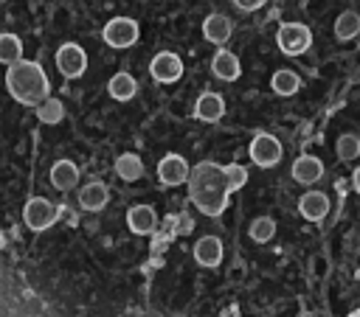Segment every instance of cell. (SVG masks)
<instances>
[{
    "mask_svg": "<svg viewBox=\"0 0 360 317\" xmlns=\"http://www.w3.org/2000/svg\"><path fill=\"white\" fill-rule=\"evenodd\" d=\"M59 213H62V205H56V202H51L45 196H31L22 205V222L34 233H42V230L53 227V222L59 219Z\"/></svg>",
    "mask_w": 360,
    "mask_h": 317,
    "instance_id": "obj_3",
    "label": "cell"
},
{
    "mask_svg": "<svg viewBox=\"0 0 360 317\" xmlns=\"http://www.w3.org/2000/svg\"><path fill=\"white\" fill-rule=\"evenodd\" d=\"M332 31H335V39H338V42L354 39V36L360 34V17H357V11H343V14H338Z\"/></svg>",
    "mask_w": 360,
    "mask_h": 317,
    "instance_id": "obj_23",
    "label": "cell"
},
{
    "mask_svg": "<svg viewBox=\"0 0 360 317\" xmlns=\"http://www.w3.org/2000/svg\"><path fill=\"white\" fill-rule=\"evenodd\" d=\"M127 227H129L135 236H149V233H155V227H158V216H155V210H152L149 205H132V208L127 210Z\"/></svg>",
    "mask_w": 360,
    "mask_h": 317,
    "instance_id": "obj_16",
    "label": "cell"
},
{
    "mask_svg": "<svg viewBox=\"0 0 360 317\" xmlns=\"http://www.w3.org/2000/svg\"><path fill=\"white\" fill-rule=\"evenodd\" d=\"M298 213L307 219V222H323L326 213H329V196L323 191H307L301 199H298Z\"/></svg>",
    "mask_w": 360,
    "mask_h": 317,
    "instance_id": "obj_13",
    "label": "cell"
},
{
    "mask_svg": "<svg viewBox=\"0 0 360 317\" xmlns=\"http://www.w3.org/2000/svg\"><path fill=\"white\" fill-rule=\"evenodd\" d=\"M248 154H250V160H253L259 168H273V166L281 160L284 149H281V140H278L276 135H270V132H256L253 140H250V146H248Z\"/></svg>",
    "mask_w": 360,
    "mask_h": 317,
    "instance_id": "obj_6",
    "label": "cell"
},
{
    "mask_svg": "<svg viewBox=\"0 0 360 317\" xmlns=\"http://www.w3.org/2000/svg\"><path fill=\"white\" fill-rule=\"evenodd\" d=\"M211 73L219 79V81H236L239 76H242V65H239V59H236V53H231V50H217L214 53V59H211Z\"/></svg>",
    "mask_w": 360,
    "mask_h": 317,
    "instance_id": "obj_17",
    "label": "cell"
},
{
    "mask_svg": "<svg viewBox=\"0 0 360 317\" xmlns=\"http://www.w3.org/2000/svg\"><path fill=\"white\" fill-rule=\"evenodd\" d=\"M107 93L112 101H132L138 95V81L135 76H129L127 70L121 73H112V79L107 81Z\"/></svg>",
    "mask_w": 360,
    "mask_h": 317,
    "instance_id": "obj_19",
    "label": "cell"
},
{
    "mask_svg": "<svg viewBox=\"0 0 360 317\" xmlns=\"http://www.w3.org/2000/svg\"><path fill=\"white\" fill-rule=\"evenodd\" d=\"M194 261L200 264V267H205V269H214V267H219L222 264V241L217 238V236H202V238H197V244H194Z\"/></svg>",
    "mask_w": 360,
    "mask_h": 317,
    "instance_id": "obj_14",
    "label": "cell"
},
{
    "mask_svg": "<svg viewBox=\"0 0 360 317\" xmlns=\"http://www.w3.org/2000/svg\"><path fill=\"white\" fill-rule=\"evenodd\" d=\"M115 174L124 180V182H135L143 177V160L135 154V151H124L118 154L115 160Z\"/></svg>",
    "mask_w": 360,
    "mask_h": 317,
    "instance_id": "obj_21",
    "label": "cell"
},
{
    "mask_svg": "<svg viewBox=\"0 0 360 317\" xmlns=\"http://www.w3.org/2000/svg\"><path fill=\"white\" fill-rule=\"evenodd\" d=\"M48 180L56 191H70L73 185H79V166L73 160H56L48 171Z\"/></svg>",
    "mask_w": 360,
    "mask_h": 317,
    "instance_id": "obj_18",
    "label": "cell"
},
{
    "mask_svg": "<svg viewBox=\"0 0 360 317\" xmlns=\"http://www.w3.org/2000/svg\"><path fill=\"white\" fill-rule=\"evenodd\" d=\"M188 160L183 157V154H174V151H169V154H163V160L158 163V180H160V185L163 188H174V185H186V180H188Z\"/></svg>",
    "mask_w": 360,
    "mask_h": 317,
    "instance_id": "obj_9",
    "label": "cell"
},
{
    "mask_svg": "<svg viewBox=\"0 0 360 317\" xmlns=\"http://www.w3.org/2000/svg\"><path fill=\"white\" fill-rule=\"evenodd\" d=\"M222 171H225V182H228L231 194H236L248 185V168L242 163H228V166H222Z\"/></svg>",
    "mask_w": 360,
    "mask_h": 317,
    "instance_id": "obj_27",
    "label": "cell"
},
{
    "mask_svg": "<svg viewBox=\"0 0 360 317\" xmlns=\"http://www.w3.org/2000/svg\"><path fill=\"white\" fill-rule=\"evenodd\" d=\"M233 6H236L239 11H256V8L264 6V0H233Z\"/></svg>",
    "mask_w": 360,
    "mask_h": 317,
    "instance_id": "obj_28",
    "label": "cell"
},
{
    "mask_svg": "<svg viewBox=\"0 0 360 317\" xmlns=\"http://www.w3.org/2000/svg\"><path fill=\"white\" fill-rule=\"evenodd\" d=\"M248 236L256 241V244H267L273 236H276V219L270 216H256L248 227Z\"/></svg>",
    "mask_w": 360,
    "mask_h": 317,
    "instance_id": "obj_25",
    "label": "cell"
},
{
    "mask_svg": "<svg viewBox=\"0 0 360 317\" xmlns=\"http://www.w3.org/2000/svg\"><path fill=\"white\" fill-rule=\"evenodd\" d=\"M107 202H110V188H107L101 180H90L87 185H82V191H79V208H82V210L96 213V210H101Z\"/></svg>",
    "mask_w": 360,
    "mask_h": 317,
    "instance_id": "obj_15",
    "label": "cell"
},
{
    "mask_svg": "<svg viewBox=\"0 0 360 317\" xmlns=\"http://www.w3.org/2000/svg\"><path fill=\"white\" fill-rule=\"evenodd\" d=\"M34 109H37L39 123H45V126H56V123L65 118V104H62L59 98H53V95L42 98V101H39Z\"/></svg>",
    "mask_w": 360,
    "mask_h": 317,
    "instance_id": "obj_22",
    "label": "cell"
},
{
    "mask_svg": "<svg viewBox=\"0 0 360 317\" xmlns=\"http://www.w3.org/2000/svg\"><path fill=\"white\" fill-rule=\"evenodd\" d=\"M335 154H338V160H343V163L357 160V157H360V137L352 135V132L340 135L338 143H335Z\"/></svg>",
    "mask_w": 360,
    "mask_h": 317,
    "instance_id": "obj_26",
    "label": "cell"
},
{
    "mask_svg": "<svg viewBox=\"0 0 360 317\" xmlns=\"http://www.w3.org/2000/svg\"><path fill=\"white\" fill-rule=\"evenodd\" d=\"M270 90H273L276 95H281V98L295 95V93L301 90V76H298L295 70H290V67H278V70L273 73V79H270Z\"/></svg>",
    "mask_w": 360,
    "mask_h": 317,
    "instance_id": "obj_20",
    "label": "cell"
},
{
    "mask_svg": "<svg viewBox=\"0 0 360 317\" xmlns=\"http://www.w3.org/2000/svg\"><path fill=\"white\" fill-rule=\"evenodd\" d=\"M6 90L8 95L22 104V107H37L42 98L51 95V81H48V73L42 70L39 62H31V59H17L8 65L6 70Z\"/></svg>",
    "mask_w": 360,
    "mask_h": 317,
    "instance_id": "obj_2",
    "label": "cell"
},
{
    "mask_svg": "<svg viewBox=\"0 0 360 317\" xmlns=\"http://www.w3.org/2000/svg\"><path fill=\"white\" fill-rule=\"evenodd\" d=\"M3 247H6V236L0 233V250H3Z\"/></svg>",
    "mask_w": 360,
    "mask_h": 317,
    "instance_id": "obj_30",
    "label": "cell"
},
{
    "mask_svg": "<svg viewBox=\"0 0 360 317\" xmlns=\"http://www.w3.org/2000/svg\"><path fill=\"white\" fill-rule=\"evenodd\" d=\"M138 36H141V28H138V22L132 17H112L101 28V39L110 48H118V50L121 48H132L138 42Z\"/></svg>",
    "mask_w": 360,
    "mask_h": 317,
    "instance_id": "obj_5",
    "label": "cell"
},
{
    "mask_svg": "<svg viewBox=\"0 0 360 317\" xmlns=\"http://www.w3.org/2000/svg\"><path fill=\"white\" fill-rule=\"evenodd\" d=\"M225 115V98L219 93H202L197 101H194V118L202 121V123H217L219 118Z\"/></svg>",
    "mask_w": 360,
    "mask_h": 317,
    "instance_id": "obj_12",
    "label": "cell"
},
{
    "mask_svg": "<svg viewBox=\"0 0 360 317\" xmlns=\"http://www.w3.org/2000/svg\"><path fill=\"white\" fill-rule=\"evenodd\" d=\"M276 45L287 56H301L312 45V31L304 22H281L276 31Z\"/></svg>",
    "mask_w": 360,
    "mask_h": 317,
    "instance_id": "obj_4",
    "label": "cell"
},
{
    "mask_svg": "<svg viewBox=\"0 0 360 317\" xmlns=\"http://www.w3.org/2000/svg\"><path fill=\"white\" fill-rule=\"evenodd\" d=\"M231 34H233V20H231V17L214 11V14H208V17L202 20V36H205L211 45H225V42L231 39Z\"/></svg>",
    "mask_w": 360,
    "mask_h": 317,
    "instance_id": "obj_11",
    "label": "cell"
},
{
    "mask_svg": "<svg viewBox=\"0 0 360 317\" xmlns=\"http://www.w3.org/2000/svg\"><path fill=\"white\" fill-rule=\"evenodd\" d=\"M292 180L295 182H301V185H315L321 177H323V163H321V157H315V154H298L295 160H292Z\"/></svg>",
    "mask_w": 360,
    "mask_h": 317,
    "instance_id": "obj_10",
    "label": "cell"
},
{
    "mask_svg": "<svg viewBox=\"0 0 360 317\" xmlns=\"http://www.w3.org/2000/svg\"><path fill=\"white\" fill-rule=\"evenodd\" d=\"M186 185H188V199L194 202V208L202 216H219V213H225L228 199H231V191H228L222 166H217L211 160L197 163L194 168H188Z\"/></svg>",
    "mask_w": 360,
    "mask_h": 317,
    "instance_id": "obj_1",
    "label": "cell"
},
{
    "mask_svg": "<svg viewBox=\"0 0 360 317\" xmlns=\"http://www.w3.org/2000/svg\"><path fill=\"white\" fill-rule=\"evenodd\" d=\"M149 76L158 84H174L183 76V59L177 53H172V50H160L149 62Z\"/></svg>",
    "mask_w": 360,
    "mask_h": 317,
    "instance_id": "obj_8",
    "label": "cell"
},
{
    "mask_svg": "<svg viewBox=\"0 0 360 317\" xmlns=\"http://www.w3.org/2000/svg\"><path fill=\"white\" fill-rule=\"evenodd\" d=\"M352 188H354V191H360V168H354V171H352Z\"/></svg>",
    "mask_w": 360,
    "mask_h": 317,
    "instance_id": "obj_29",
    "label": "cell"
},
{
    "mask_svg": "<svg viewBox=\"0 0 360 317\" xmlns=\"http://www.w3.org/2000/svg\"><path fill=\"white\" fill-rule=\"evenodd\" d=\"M56 67L65 79H79L87 70V53L79 42H62L56 50Z\"/></svg>",
    "mask_w": 360,
    "mask_h": 317,
    "instance_id": "obj_7",
    "label": "cell"
},
{
    "mask_svg": "<svg viewBox=\"0 0 360 317\" xmlns=\"http://www.w3.org/2000/svg\"><path fill=\"white\" fill-rule=\"evenodd\" d=\"M22 59V39L17 34H0V65H11Z\"/></svg>",
    "mask_w": 360,
    "mask_h": 317,
    "instance_id": "obj_24",
    "label": "cell"
}]
</instances>
